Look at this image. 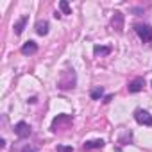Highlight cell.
Returning <instances> with one entry per match:
<instances>
[{"mask_svg":"<svg viewBox=\"0 0 152 152\" xmlns=\"http://www.w3.org/2000/svg\"><path fill=\"white\" fill-rule=\"evenodd\" d=\"M75 84H77V75H75L73 70H64L61 75H59V79H57V88L66 91V90H73Z\"/></svg>","mask_w":152,"mask_h":152,"instance_id":"obj_1","label":"cell"},{"mask_svg":"<svg viewBox=\"0 0 152 152\" xmlns=\"http://www.w3.org/2000/svg\"><path fill=\"white\" fill-rule=\"evenodd\" d=\"M72 125V116L70 115H57L52 120V132H57L59 129H68Z\"/></svg>","mask_w":152,"mask_h":152,"instance_id":"obj_2","label":"cell"},{"mask_svg":"<svg viewBox=\"0 0 152 152\" xmlns=\"http://www.w3.org/2000/svg\"><path fill=\"white\" fill-rule=\"evenodd\" d=\"M134 31H136V34L140 36V39H141L143 43L152 41V27H150V25H147V23H138V25L134 27Z\"/></svg>","mask_w":152,"mask_h":152,"instance_id":"obj_3","label":"cell"},{"mask_svg":"<svg viewBox=\"0 0 152 152\" xmlns=\"http://www.w3.org/2000/svg\"><path fill=\"white\" fill-rule=\"evenodd\" d=\"M134 120L140 125H152V115L145 109H136L134 111Z\"/></svg>","mask_w":152,"mask_h":152,"instance_id":"obj_4","label":"cell"},{"mask_svg":"<svg viewBox=\"0 0 152 152\" xmlns=\"http://www.w3.org/2000/svg\"><path fill=\"white\" fill-rule=\"evenodd\" d=\"M31 125L29 124H25V122H18L16 125H15V134L18 136V138H29L31 136Z\"/></svg>","mask_w":152,"mask_h":152,"instance_id":"obj_5","label":"cell"},{"mask_svg":"<svg viewBox=\"0 0 152 152\" xmlns=\"http://www.w3.org/2000/svg\"><path fill=\"white\" fill-rule=\"evenodd\" d=\"M111 27H113L116 32H122V31H124V15H122L120 11H115V13H113Z\"/></svg>","mask_w":152,"mask_h":152,"instance_id":"obj_6","label":"cell"},{"mask_svg":"<svg viewBox=\"0 0 152 152\" xmlns=\"http://www.w3.org/2000/svg\"><path fill=\"white\" fill-rule=\"evenodd\" d=\"M143 86H145V79L143 77H136V79H132L131 83H129V91L131 93H138V91H141L143 90Z\"/></svg>","mask_w":152,"mask_h":152,"instance_id":"obj_7","label":"cell"},{"mask_svg":"<svg viewBox=\"0 0 152 152\" xmlns=\"http://www.w3.org/2000/svg\"><path fill=\"white\" fill-rule=\"evenodd\" d=\"M36 52H38L36 41H27V43H23V47H22V54H23V56H32V54H36Z\"/></svg>","mask_w":152,"mask_h":152,"instance_id":"obj_8","label":"cell"},{"mask_svg":"<svg viewBox=\"0 0 152 152\" xmlns=\"http://www.w3.org/2000/svg\"><path fill=\"white\" fill-rule=\"evenodd\" d=\"M106 143L104 140H90L84 143V150H97V148H102Z\"/></svg>","mask_w":152,"mask_h":152,"instance_id":"obj_9","label":"cell"},{"mask_svg":"<svg viewBox=\"0 0 152 152\" xmlns=\"http://www.w3.org/2000/svg\"><path fill=\"white\" fill-rule=\"evenodd\" d=\"M36 32L39 36H47L48 34V22L47 20H38L36 22Z\"/></svg>","mask_w":152,"mask_h":152,"instance_id":"obj_10","label":"cell"},{"mask_svg":"<svg viewBox=\"0 0 152 152\" xmlns=\"http://www.w3.org/2000/svg\"><path fill=\"white\" fill-rule=\"evenodd\" d=\"M25 23H27V16H23L18 23H15V34L16 36H20L22 32H23V29H25Z\"/></svg>","mask_w":152,"mask_h":152,"instance_id":"obj_11","label":"cell"},{"mask_svg":"<svg viewBox=\"0 0 152 152\" xmlns=\"http://www.w3.org/2000/svg\"><path fill=\"white\" fill-rule=\"evenodd\" d=\"M109 52H111V47H100V45H97L93 48V54L95 56H107Z\"/></svg>","mask_w":152,"mask_h":152,"instance_id":"obj_12","label":"cell"},{"mask_svg":"<svg viewBox=\"0 0 152 152\" xmlns=\"http://www.w3.org/2000/svg\"><path fill=\"white\" fill-rule=\"evenodd\" d=\"M90 95H91V99H93V100H100V99L104 97V88H102V86H97L95 90H91V93H90Z\"/></svg>","mask_w":152,"mask_h":152,"instance_id":"obj_13","label":"cell"},{"mask_svg":"<svg viewBox=\"0 0 152 152\" xmlns=\"http://www.w3.org/2000/svg\"><path fill=\"white\" fill-rule=\"evenodd\" d=\"M59 7L63 9V13H64V15H72L70 6H68V2H64V0H61V2H59Z\"/></svg>","mask_w":152,"mask_h":152,"instance_id":"obj_14","label":"cell"},{"mask_svg":"<svg viewBox=\"0 0 152 152\" xmlns=\"http://www.w3.org/2000/svg\"><path fill=\"white\" fill-rule=\"evenodd\" d=\"M57 152H73L72 147H64V145H59L57 147Z\"/></svg>","mask_w":152,"mask_h":152,"instance_id":"obj_15","label":"cell"},{"mask_svg":"<svg viewBox=\"0 0 152 152\" xmlns=\"http://www.w3.org/2000/svg\"><path fill=\"white\" fill-rule=\"evenodd\" d=\"M111 100H113V95H106L104 97V104H109Z\"/></svg>","mask_w":152,"mask_h":152,"instance_id":"obj_16","label":"cell"},{"mask_svg":"<svg viewBox=\"0 0 152 152\" xmlns=\"http://www.w3.org/2000/svg\"><path fill=\"white\" fill-rule=\"evenodd\" d=\"M0 147H2V148L6 147V140H4V138H0Z\"/></svg>","mask_w":152,"mask_h":152,"instance_id":"obj_17","label":"cell"}]
</instances>
